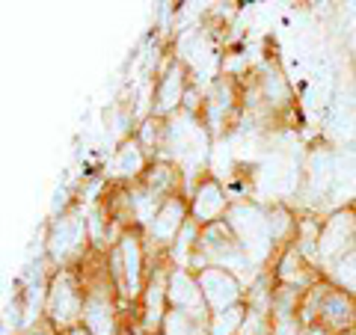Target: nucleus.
<instances>
[{"label":"nucleus","mask_w":356,"mask_h":335,"mask_svg":"<svg viewBox=\"0 0 356 335\" xmlns=\"http://www.w3.org/2000/svg\"><path fill=\"white\" fill-rule=\"evenodd\" d=\"M107 264L113 273V282L119 288L122 300H140L143 288H146V273L152 264V250L143 229H128L122 231L116 243L107 250Z\"/></svg>","instance_id":"obj_1"},{"label":"nucleus","mask_w":356,"mask_h":335,"mask_svg":"<svg viewBox=\"0 0 356 335\" xmlns=\"http://www.w3.org/2000/svg\"><path fill=\"white\" fill-rule=\"evenodd\" d=\"M229 229L235 231V238L241 240L247 259L252 261L255 270H267L280 250L273 243V234H270V220H267V208L259 202H250V199H235L226 214Z\"/></svg>","instance_id":"obj_2"},{"label":"nucleus","mask_w":356,"mask_h":335,"mask_svg":"<svg viewBox=\"0 0 356 335\" xmlns=\"http://www.w3.org/2000/svg\"><path fill=\"white\" fill-rule=\"evenodd\" d=\"M44 252L54 270H65V267H77L92 255V234H89V217L83 208H65L60 217L51 220L48 238H44Z\"/></svg>","instance_id":"obj_3"},{"label":"nucleus","mask_w":356,"mask_h":335,"mask_svg":"<svg viewBox=\"0 0 356 335\" xmlns=\"http://www.w3.org/2000/svg\"><path fill=\"white\" fill-rule=\"evenodd\" d=\"M202 267H226V270L238 273V276H243L247 270H255L226 220L214 222V226H205L202 234H199V247L193 255V273L202 270Z\"/></svg>","instance_id":"obj_4"},{"label":"nucleus","mask_w":356,"mask_h":335,"mask_svg":"<svg viewBox=\"0 0 356 335\" xmlns=\"http://www.w3.org/2000/svg\"><path fill=\"white\" fill-rule=\"evenodd\" d=\"M51 327L72 329L83 320V279L77 267L54 270L48 279V303H44Z\"/></svg>","instance_id":"obj_5"},{"label":"nucleus","mask_w":356,"mask_h":335,"mask_svg":"<svg viewBox=\"0 0 356 335\" xmlns=\"http://www.w3.org/2000/svg\"><path fill=\"white\" fill-rule=\"evenodd\" d=\"M356 250V208L332 211L321 226L318 238V267L327 273L332 264L341 261L348 252Z\"/></svg>","instance_id":"obj_6"},{"label":"nucleus","mask_w":356,"mask_h":335,"mask_svg":"<svg viewBox=\"0 0 356 335\" xmlns=\"http://www.w3.org/2000/svg\"><path fill=\"white\" fill-rule=\"evenodd\" d=\"M191 220V205H187V196H172L158 208V214L152 217V222L146 226V240L149 250L166 255L172 250V243L178 240V234Z\"/></svg>","instance_id":"obj_7"},{"label":"nucleus","mask_w":356,"mask_h":335,"mask_svg":"<svg viewBox=\"0 0 356 335\" xmlns=\"http://www.w3.org/2000/svg\"><path fill=\"white\" fill-rule=\"evenodd\" d=\"M199 288H202L205 306L208 311H226L238 303H247V288H243V279L238 273L226 270V267H202L196 270Z\"/></svg>","instance_id":"obj_8"},{"label":"nucleus","mask_w":356,"mask_h":335,"mask_svg":"<svg viewBox=\"0 0 356 335\" xmlns=\"http://www.w3.org/2000/svg\"><path fill=\"white\" fill-rule=\"evenodd\" d=\"M232 202H235V199L226 193V187H222L214 175H199L193 190H191V196H187L191 220L199 222L202 229L214 226V222H220V220H226Z\"/></svg>","instance_id":"obj_9"},{"label":"nucleus","mask_w":356,"mask_h":335,"mask_svg":"<svg viewBox=\"0 0 356 335\" xmlns=\"http://www.w3.org/2000/svg\"><path fill=\"white\" fill-rule=\"evenodd\" d=\"M267 270L273 273L276 285H288V288H297V291H312V288L324 279L321 267L312 264L306 255L294 247V243H288V247L276 255V261L267 267Z\"/></svg>","instance_id":"obj_10"},{"label":"nucleus","mask_w":356,"mask_h":335,"mask_svg":"<svg viewBox=\"0 0 356 335\" xmlns=\"http://www.w3.org/2000/svg\"><path fill=\"white\" fill-rule=\"evenodd\" d=\"M184 98H187V69L184 63H172L154 86V101H152V116L158 119H170L184 110Z\"/></svg>","instance_id":"obj_11"},{"label":"nucleus","mask_w":356,"mask_h":335,"mask_svg":"<svg viewBox=\"0 0 356 335\" xmlns=\"http://www.w3.org/2000/svg\"><path fill=\"white\" fill-rule=\"evenodd\" d=\"M170 309L178 311H191V315H211L202 297V288H199V279L193 270H184V267H172L170 273Z\"/></svg>","instance_id":"obj_12"},{"label":"nucleus","mask_w":356,"mask_h":335,"mask_svg":"<svg viewBox=\"0 0 356 335\" xmlns=\"http://www.w3.org/2000/svg\"><path fill=\"white\" fill-rule=\"evenodd\" d=\"M140 184L146 187L161 205L166 202V199H172V196H187L184 193V172H181V166H175L172 161H166V158L152 161L146 175L140 178Z\"/></svg>","instance_id":"obj_13"},{"label":"nucleus","mask_w":356,"mask_h":335,"mask_svg":"<svg viewBox=\"0 0 356 335\" xmlns=\"http://www.w3.org/2000/svg\"><path fill=\"white\" fill-rule=\"evenodd\" d=\"M149 163H152L149 152L143 149V142L137 137H131L116 149L113 161H110V175L119 178V181H125V184H137L140 178L146 175Z\"/></svg>","instance_id":"obj_14"},{"label":"nucleus","mask_w":356,"mask_h":335,"mask_svg":"<svg viewBox=\"0 0 356 335\" xmlns=\"http://www.w3.org/2000/svg\"><path fill=\"white\" fill-rule=\"evenodd\" d=\"M303 178H306L312 193L324 196L327 190L336 184V154H332L330 149H315L309 154V161H306Z\"/></svg>","instance_id":"obj_15"},{"label":"nucleus","mask_w":356,"mask_h":335,"mask_svg":"<svg viewBox=\"0 0 356 335\" xmlns=\"http://www.w3.org/2000/svg\"><path fill=\"white\" fill-rule=\"evenodd\" d=\"M259 92L261 98L267 101V107L270 110H282L291 104V86H288V81L282 77L280 69H273L270 63L261 69V77H259Z\"/></svg>","instance_id":"obj_16"},{"label":"nucleus","mask_w":356,"mask_h":335,"mask_svg":"<svg viewBox=\"0 0 356 335\" xmlns=\"http://www.w3.org/2000/svg\"><path fill=\"white\" fill-rule=\"evenodd\" d=\"M211 315H191V311L170 309L163 318V335H208Z\"/></svg>","instance_id":"obj_17"},{"label":"nucleus","mask_w":356,"mask_h":335,"mask_svg":"<svg viewBox=\"0 0 356 335\" xmlns=\"http://www.w3.org/2000/svg\"><path fill=\"white\" fill-rule=\"evenodd\" d=\"M247 303H238L226 311H214L208 320V335H241L243 329V320H247Z\"/></svg>","instance_id":"obj_18"},{"label":"nucleus","mask_w":356,"mask_h":335,"mask_svg":"<svg viewBox=\"0 0 356 335\" xmlns=\"http://www.w3.org/2000/svg\"><path fill=\"white\" fill-rule=\"evenodd\" d=\"M324 276L330 279L332 285H339L341 291H348L350 297H356V250L344 255L341 261L332 264Z\"/></svg>","instance_id":"obj_19"},{"label":"nucleus","mask_w":356,"mask_h":335,"mask_svg":"<svg viewBox=\"0 0 356 335\" xmlns=\"http://www.w3.org/2000/svg\"><path fill=\"white\" fill-rule=\"evenodd\" d=\"M303 335H336V332H330L324 327H318V323H309V327L303 329Z\"/></svg>","instance_id":"obj_20"},{"label":"nucleus","mask_w":356,"mask_h":335,"mask_svg":"<svg viewBox=\"0 0 356 335\" xmlns=\"http://www.w3.org/2000/svg\"><path fill=\"white\" fill-rule=\"evenodd\" d=\"M65 335H92V332H89V329L83 327V323H81V327H72V329H65Z\"/></svg>","instance_id":"obj_21"},{"label":"nucleus","mask_w":356,"mask_h":335,"mask_svg":"<svg viewBox=\"0 0 356 335\" xmlns=\"http://www.w3.org/2000/svg\"><path fill=\"white\" fill-rule=\"evenodd\" d=\"M27 335H54V332H51L48 327H39V329H30Z\"/></svg>","instance_id":"obj_22"}]
</instances>
